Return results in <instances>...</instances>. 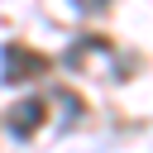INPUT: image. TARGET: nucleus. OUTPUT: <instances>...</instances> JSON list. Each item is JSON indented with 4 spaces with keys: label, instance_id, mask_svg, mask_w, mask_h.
<instances>
[{
    "label": "nucleus",
    "instance_id": "nucleus-1",
    "mask_svg": "<svg viewBox=\"0 0 153 153\" xmlns=\"http://www.w3.org/2000/svg\"><path fill=\"white\" fill-rule=\"evenodd\" d=\"M43 115H48V100H43V96H24V100H14V105H10L5 129H10L14 139H33V134H38V124H43Z\"/></svg>",
    "mask_w": 153,
    "mask_h": 153
},
{
    "label": "nucleus",
    "instance_id": "nucleus-2",
    "mask_svg": "<svg viewBox=\"0 0 153 153\" xmlns=\"http://www.w3.org/2000/svg\"><path fill=\"white\" fill-rule=\"evenodd\" d=\"M38 67H43V57H29V53L14 48V43L0 48V81H5V86H19V81H24L29 72H38Z\"/></svg>",
    "mask_w": 153,
    "mask_h": 153
}]
</instances>
